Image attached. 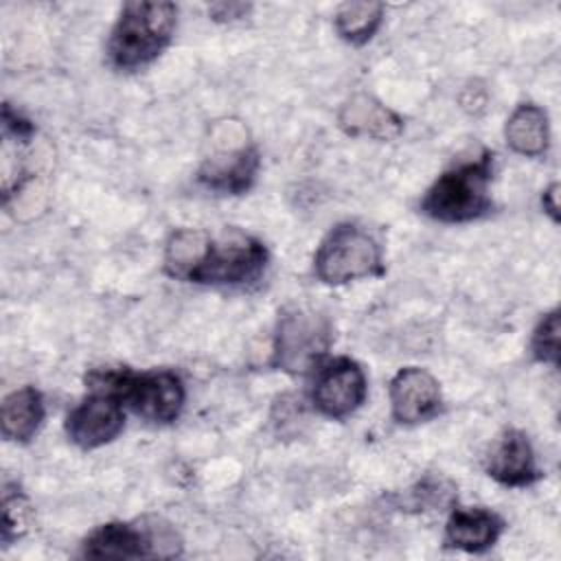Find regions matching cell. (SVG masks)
<instances>
[{
	"mask_svg": "<svg viewBox=\"0 0 561 561\" xmlns=\"http://www.w3.org/2000/svg\"><path fill=\"white\" fill-rule=\"evenodd\" d=\"M178 7L164 0H138L123 4L110 37L107 61L112 68L131 72L158 59L173 39Z\"/></svg>",
	"mask_w": 561,
	"mask_h": 561,
	"instance_id": "cell-1",
	"label": "cell"
},
{
	"mask_svg": "<svg viewBox=\"0 0 561 561\" xmlns=\"http://www.w3.org/2000/svg\"><path fill=\"white\" fill-rule=\"evenodd\" d=\"M85 383L90 390L114 394L134 414L156 425L173 423L182 414L186 401L184 381L173 370H92L85 377Z\"/></svg>",
	"mask_w": 561,
	"mask_h": 561,
	"instance_id": "cell-2",
	"label": "cell"
},
{
	"mask_svg": "<svg viewBox=\"0 0 561 561\" xmlns=\"http://www.w3.org/2000/svg\"><path fill=\"white\" fill-rule=\"evenodd\" d=\"M267 259V248L256 237L234 232L215 241L202 230L180 280L210 287H248L263 276Z\"/></svg>",
	"mask_w": 561,
	"mask_h": 561,
	"instance_id": "cell-3",
	"label": "cell"
},
{
	"mask_svg": "<svg viewBox=\"0 0 561 561\" xmlns=\"http://www.w3.org/2000/svg\"><path fill=\"white\" fill-rule=\"evenodd\" d=\"M493 180V151L482 149L473 160L460 162L436 178L425 191L419 208L440 224H467L484 217L493 202L489 184Z\"/></svg>",
	"mask_w": 561,
	"mask_h": 561,
	"instance_id": "cell-4",
	"label": "cell"
},
{
	"mask_svg": "<svg viewBox=\"0 0 561 561\" xmlns=\"http://www.w3.org/2000/svg\"><path fill=\"white\" fill-rule=\"evenodd\" d=\"M383 270V252L377 239L351 221L333 226L313 254V274L324 285L381 276Z\"/></svg>",
	"mask_w": 561,
	"mask_h": 561,
	"instance_id": "cell-5",
	"label": "cell"
},
{
	"mask_svg": "<svg viewBox=\"0 0 561 561\" xmlns=\"http://www.w3.org/2000/svg\"><path fill=\"white\" fill-rule=\"evenodd\" d=\"M331 340V322L324 316L300 307L285 309L278 316L274 333L272 366L289 375L316 370L322 364Z\"/></svg>",
	"mask_w": 561,
	"mask_h": 561,
	"instance_id": "cell-6",
	"label": "cell"
},
{
	"mask_svg": "<svg viewBox=\"0 0 561 561\" xmlns=\"http://www.w3.org/2000/svg\"><path fill=\"white\" fill-rule=\"evenodd\" d=\"M180 537L169 524H129L107 522L94 528L81 543V557L88 559H140L180 554Z\"/></svg>",
	"mask_w": 561,
	"mask_h": 561,
	"instance_id": "cell-7",
	"label": "cell"
},
{
	"mask_svg": "<svg viewBox=\"0 0 561 561\" xmlns=\"http://www.w3.org/2000/svg\"><path fill=\"white\" fill-rule=\"evenodd\" d=\"M368 394V379L364 368L346 357H333L316 368L311 383L313 408L333 421H342L362 408Z\"/></svg>",
	"mask_w": 561,
	"mask_h": 561,
	"instance_id": "cell-8",
	"label": "cell"
},
{
	"mask_svg": "<svg viewBox=\"0 0 561 561\" xmlns=\"http://www.w3.org/2000/svg\"><path fill=\"white\" fill-rule=\"evenodd\" d=\"M66 436L79 449H99L112 443L125 427V405L107 392L90 390L66 416Z\"/></svg>",
	"mask_w": 561,
	"mask_h": 561,
	"instance_id": "cell-9",
	"label": "cell"
},
{
	"mask_svg": "<svg viewBox=\"0 0 561 561\" xmlns=\"http://www.w3.org/2000/svg\"><path fill=\"white\" fill-rule=\"evenodd\" d=\"M390 414L401 425H414L434 419L443 408L438 379L419 366L401 368L388 386Z\"/></svg>",
	"mask_w": 561,
	"mask_h": 561,
	"instance_id": "cell-10",
	"label": "cell"
},
{
	"mask_svg": "<svg viewBox=\"0 0 561 561\" xmlns=\"http://www.w3.org/2000/svg\"><path fill=\"white\" fill-rule=\"evenodd\" d=\"M484 471L497 484L524 489L541 478L530 438L522 430H504L491 445L484 458Z\"/></svg>",
	"mask_w": 561,
	"mask_h": 561,
	"instance_id": "cell-11",
	"label": "cell"
},
{
	"mask_svg": "<svg viewBox=\"0 0 561 561\" xmlns=\"http://www.w3.org/2000/svg\"><path fill=\"white\" fill-rule=\"evenodd\" d=\"M504 519L484 506H456L445 524V546L471 554L493 548L504 533Z\"/></svg>",
	"mask_w": 561,
	"mask_h": 561,
	"instance_id": "cell-12",
	"label": "cell"
},
{
	"mask_svg": "<svg viewBox=\"0 0 561 561\" xmlns=\"http://www.w3.org/2000/svg\"><path fill=\"white\" fill-rule=\"evenodd\" d=\"M259 169V149L254 145H243L234 151L208 158L197 171V182L221 195H241L250 191Z\"/></svg>",
	"mask_w": 561,
	"mask_h": 561,
	"instance_id": "cell-13",
	"label": "cell"
},
{
	"mask_svg": "<svg viewBox=\"0 0 561 561\" xmlns=\"http://www.w3.org/2000/svg\"><path fill=\"white\" fill-rule=\"evenodd\" d=\"M340 125L351 136L392 140L403 131V121L390 107L368 94L351 96L340 110Z\"/></svg>",
	"mask_w": 561,
	"mask_h": 561,
	"instance_id": "cell-14",
	"label": "cell"
},
{
	"mask_svg": "<svg viewBox=\"0 0 561 561\" xmlns=\"http://www.w3.org/2000/svg\"><path fill=\"white\" fill-rule=\"evenodd\" d=\"M46 403L35 386H22L9 392L0 408L2 436L11 443H28L42 427Z\"/></svg>",
	"mask_w": 561,
	"mask_h": 561,
	"instance_id": "cell-15",
	"label": "cell"
},
{
	"mask_svg": "<svg viewBox=\"0 0 561 561\" xmlns=\"http://www.w3.org/2000/svg\"><path fill=\"white\" fill-rule=\"evenodd\" d=\"M506 145L526 158H539L550 145V125L543 107L535 103H522L513 110L504 127Z\"/></svg>",
	"mask_w": 561,
	"mask_h": 561,
	"instance_id": "cell-16",
	"label": "cell"
},
{
	"mask_svg": "<svg viewBox=\"0 0 561 561\" xmlns=\"http://www.w3.org/2000/svg\"><path fill=\"white\" fill-rule=\"evenodd\" d=\"M381 22H383L381 2H344L337 7L333 15L335 33L353 46H362L368 39H373Z\"/></svg>",
	"mask_w": 561,
	"mask_h": 561,
	"instance_id": "cell-17",
	"label": "cell"
},
{
	"mask_svg": "<svg viewBox=\"0 0 561 561\" xmlns=\"http://www.w3.org/2000/svg\"><path fill=\"white\" fill-rule=\"evenodd\" d=\"M31 517V504L26 495L18 489V484H4L2 491V533L0 539L4 546L22 537L28 528Z\"/></svg>",
	"mask_w": 561,
	"mask_h": 561,
	"instance_id": "cell-18",
	"label": "cell"
},
{
	"mask_svg": "<svg viewBox=\"0 0 561 561\" xmlns=\"http://www.w3.org/2000/svg\"><path fill=\"white\" fill-rule=\"evenodd\" d=\"M559 335H561V318L559 309H552L541 316L530 335V353L535 362L559 366Z\"/></svg>",
	"mask_w": 561,
	"mask_h": 561,
	"instance_id": "cell-19",
	"label": "cell"
},
{
	"mask_svg": "<svg viewBox=\"0 0 561 561\" xmlns=\"http://www.w3.org/2000/svg\"><path fill=\"white\" fill-rule=\"evenodd\" d=\"M248 11H250V4H243V2H217V4H210V9H208L213 20H217V22L241 20L248 15Z\"/></svg>",
	"mask_w": 561,
	"mask_h": 561,
	"instance_id": "cell-20",
	"label": "cell"
},
{
	"mask_svg": "<svg viewBox=\"0 0 561 561\" xmlns=\"http://www.w3.org/2000/svg\"><path fill=\"white\" fill-rule=\"evenodd\" d=\"M541 206L543 210L552 217V221H559V184L552 182L543 195H541Z\"/></svg>",
	"mask_w": 561,
	"mask_h": 561,
	"instance_id": "cell-21",
	"label": "cell"
}]
</instances>
